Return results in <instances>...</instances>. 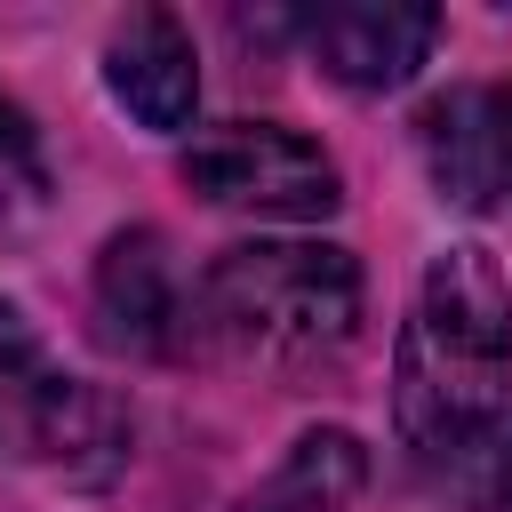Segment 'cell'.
<instances>
[{"label": "cell", "instance_id": "obj_11", "mask_svg": "<svg viewBox=\"0 0 512 512\" xmlns=\"http://www.w3.org/2000/svg\"><path fill=\"white\" fill-rule=\"evenodd\" d=\"M496 496H504V512H512V456H504V488H496Z\"/></svg>", "mask_w": 512, "mask_h": 512}, {"label": "cell", "instance_id": "obj_10", "mask_svg": "<svg viewBox=\"0 0 512 512\" xmlns=\"http://www.w3.org/2000/svg\"><path fill=\"white\" fill-rule=\"evenodd\" d=\"M48 200V160H40V136H32V120L0 96V224L8 216H32Z\"/></svg>", "mask_w": 512, "mask_h": 512}, {"label": "cell", "instance_id": "obj_1", "mask_svg": "<svg viewBox=\"0 0 512 512\" xmlns=\"http://www.w3.org/2000/svg\"><path fill=\"white\" fill-rule=\"evenodd\" d=\"M512 416V280L480 240L424 264L400 352H392V432L424 472H472L496 456Z\"/></svg>", "mask_w": 512, "mask_h": 512}, {"label": "cell", "instance_id": "obj_8", "mask_svg": "<svg viewBox=\"0 0 512 512\" xmlns=\"http://www.w3.org/2000/svg\"><path fill=\"white\" fill-rule=\"evenodd\" d=\"M104 88L112 104L152 128V136H184L200 112V48L168 8H128L104 32Z\"/></svg>", "mask_w": 512, "mask_h": 512}, {"label": "cell", "instance_id": "obj_5", "mask_svg": "<svg viewBox=\"0 0 512 512\" xmlns=\"http://www.w3.org/2000/svg\"><path fill=\"white\" fill-rule=\"evenodd\" d=\"M88 320H96V344L128 360H176L192 344V288L152 224H128L96 248Z\"/></svg>", "mask_w": 512, "mask_h": 512}, {"label": "cell", "instance_id": "obj_3", "mask_svg": "<svg viewBox=\"0 0 512 512\" xmlns=\"http://www.w3.org/2000/svg\"><path fill=\"white\" fill-rule=\"evenodd\" d=\"M0 456H40L80 488H104L128 464V408L104 384L64 376L8 296H0Z\"/></svg>", "mask_w": 512, "mask_h": 512}, {"label": "cell", "instance_id": "obj_7", "mask_svg": "<svg viewBox=\"0 0 512 512\" xmlns=\"http://www.w3.org/2000/svg\"><path fill=\"white\" fill-rule=\"evenodd\" d=\"M296 40L304 56L352 88V96H392L408 88L432 48H440V8H416V0H328L312 16H296Z\"/></svg>", "mask_w": 512, "mask_h": 512}, {"label": "cell", "instance_id": "obj_2", "mask_svg": "<svg viewBox=\"0 0 512 512\" xmlns=\"http://www.w3.org/2000/svg\"><path fill=\"white\" fill-rule=\"evenodd\" d=\"M360 336V264L336 240H232L192 280V344L256 368H328Z\"/></svg>", "mask_w": 512, "mask_h": 512}, {"label": "cell", "instance_id": "obj_9", "mask_svg": "<svg viewBox=\"0 0 512 512\" xmlns=\"http://www.w3.org/2000/svg\"><path fill=\"white\" fill-rule=\"evenodd\" d=\"M360 496H368V448L344 424H312L264 472L248 512H360Z\"/></svg>", "mask_w": 512, "mask_h": 512}, {"label": "cell", "instance_id": "obj_4", "mask_svg": "<svg viewBox=\"0 0 512 512\" xmlns=\"http://www.w3.org/2000/svg\"><path fill=\"white\" fill-rule=\"evenodd\" d=\"M184 184L208 200V208H232V216H280V224H320L344 208V176L336 160L280 128V120H224L208 136L184 144Z\"/></svg>", "mask_w": 512, "mask_h": 512}, {"label": "cell", "instance_id": "obj_6", "mask_svg": "<svg viewBox=\"0 0 512 512\" xmlns=\"http://www.w3.org/2000/svg\"><path fill=\"white\" fill-rule=\"evenodd\" d=\"M424 176L448 208H512V80H456L416 112Z\"/></svg>", "mask_w": 512, "mask_h": 512}]
</instances>
